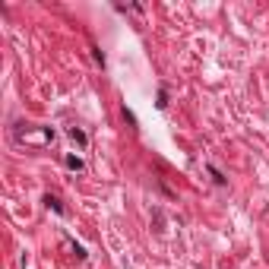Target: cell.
<instances>
[{"mask_svg": "<svg viewBox=\"0 0 269 269\" xmlns=\"http://www.w3.org/2000/svg\"><path fill=\"white\" fill-rule=\"evenodd\" d=\"M64 165H67L70 171H83V168H86L83 159H76V155H64Z\"/></svg>", "mask_w": 269, "mask_h": 269, "instance_id": "277c9868", "label": "cell"}, {"mask_svg": "<svg viewBox=\"0 0 269 269\" xmlns=\"http://www.w3.org/2000/svg\"><path fill=\"white\" fill-rule=\"evenodd\" d=\"M124 120H127V124L136 130V117H133V111H127V108H124Z\"/></svg>", "mask_w": 269, "mask_h": 269, "instance_id": "52a82bcc", "label": "cell"}, {"mask_svg": "<svg viewBox=\"0 0 269 269\" xmlns=\"http://www.w3.org/2000/svg\"><path fill=\"white\" fill-rule=\"evenodd\" d=\"M70 140H73V143H80L83 149H86V146H89V136H86L80 127H70Z\"/></svg>", "mask_w": 269, "mask_h": 269, "instance_id": "3957f363", "label": "cell"}, {"mask_svg": "<svg viewBox=\"0 0 269 269\" xmlns=\"http://www.w3.org/2000/svg\"><path fill=\"white\" fill-rule=\"evenodd\" d=\"M206 168H209V175H212V180H215V184H219V187H225V178H222V171L215 168V165H206Z\"/></svg>", "mask_w": 269, "mask_h": 269, "instance_id": "5b68a950", "label": "cell"}, {"mask_svg": "<svg viewBox=\"0 0 269 269\" xmlns=\"http://www.w3.org/2000/svg\"><path fill=\"white\" fill-rule=\"evenodd\" d=\"M155 105H159L162 111H165V108H168V89H165V86H162V89H159V101H155Z\"/></svg>", "mask_w": 269, "mask_h": 269, "instance_id": "8992f818", "label": "cell"}, {"mask_svg": "<svg viewBox=\"0 0 269 269\" xmlns=\"http://www.w3.org/2000/svg\"><path fill=\"white\" fill-rule=\"evenodd\" d=\"M13 140L19 146H38V149H48V146L57 143V130L54 127H29V124H16L13 127Z\"/></svg>", "mask_w": 269, "mask_h": 269, "instance_id": "6da1fadb", "label": "cell"}, {"mask_svg": "<svg viewBox=\"0 0 269 269\" xmlns=\"http://www.w3.org/2000/svg\"><path fill=\"white\" fill-rule=\"evenodd\" d=\"M45 203H48V209H54L57 215H67V206H64V203H60V199H57V196H51V193H48V196H45Z\"/></svg>", "mask_w": 269, "mask_h": 269, "instance_id": "7a4b0ae2", "label": "cell"}]
</instances>
